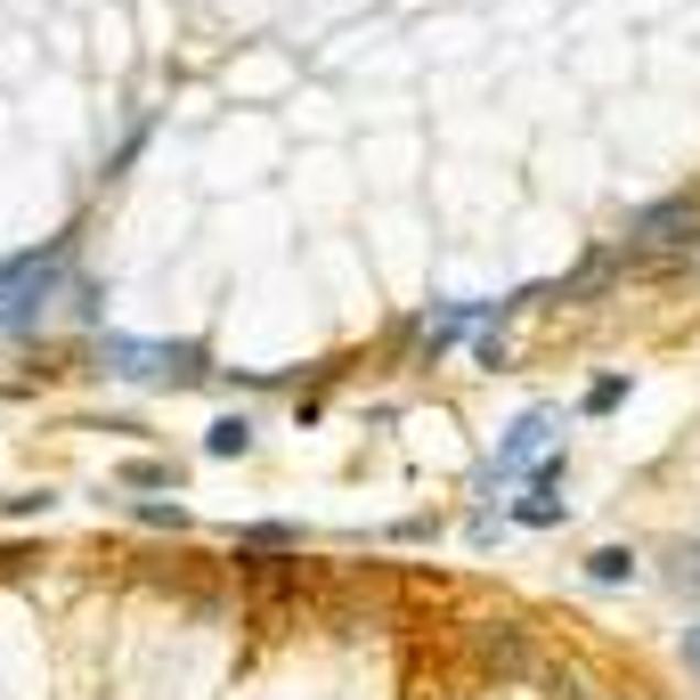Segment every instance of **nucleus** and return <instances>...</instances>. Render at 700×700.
I'll list each match as a JSON object with an SVG mask.
<instances>
[{"label":"nucleus","mask_w":700,"mask_h":700,"mask_svg":"<svg viewBox=\"0 0 700 700\" xmlns=\"http://www.w3.org/2000/svg\"><path fill=\"white\" fill-rule=\"evenodd\" d=\"M244 440H253V431H244V416H229V424H212V457H237Z\"/></svg>","instance_id":"nucleus-1"}]
</instances>
